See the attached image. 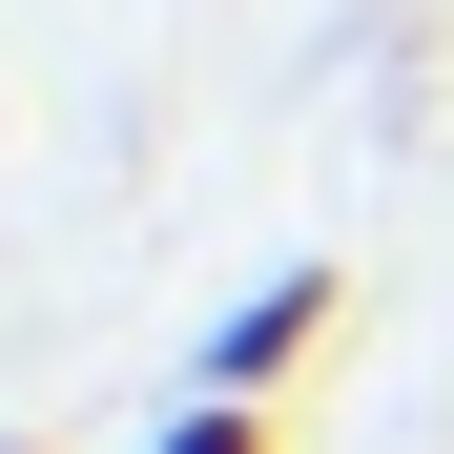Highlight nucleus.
<instances>
[{
  "label": "nucleus",
  "mask_w": 454,
  "mask_h": 454,
  "mask_svg": "<svg viewBox=\"0 0 454 454\" xmlns=\"http://www.w3.org/2000/svg\"><path fill=\"white\" fill-rule=\"evenodd\" d=\"M331 331H351V269H269L248 310L207 331V372H186V393H289V372H310Z\"/></svg>",
  "instance_id": "f257e3e1"
},
{
  "label": "nucleus",
  "mask_w": 454,
  "mask_h": 454,
  "mask_svg": "<svg viewBox=\"0 0 454 454\" xmlns=\"http://www.w3.org/2000/svg\"><path fill=\"white\" fill-rule=\"evenodd\" d=\"M145 454H289V434H269V393H186V413L145 434Z\"/></svg>",
  "instance_id": "f03ea898"
},
{
  "label": "nucleus",
  "mask_w": 454,
  "mask_h": 454,
  "mask_svg": "<svg viewBox=\"0 0 454 454\" xmlns=\"http://www.w3.org/2000/svg\"><path fill=\"white\" fill-rule=\"evenodd\" d=\"M0 454H42V434H0Z\"/></svg>",
  "instance_id": "7ed1b4c3"
}]
</instances>
